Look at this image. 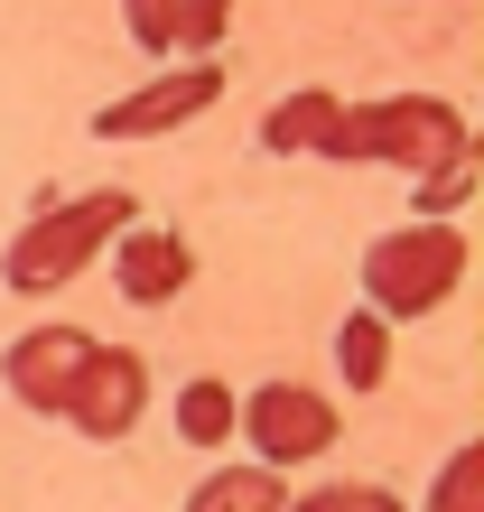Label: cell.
<instances>
[{"label":"cell","instance_id":"6da1fadb","mask_svg":"<svg viewBox=\"0 0 484 512\" xmlns=\"http://www.w3.org/2000/svg\"><path fill=\"white\" fill-rule=\"evenodd\" d=\"M140 224V196H121V187H94V196H56L38 205L19 233H10V252H0V280H10L19 298H38V289H66L84 280L121 233Z\"/></svg>","mask_w":484,"mask_h":512},{"label":"cell","instance_id":"7a4b0ae2","mask_svg":"<svg viewBox=\"0 0 484 512\" xmlns=\"http://www.w3.org/2000/svg\"><path fill=\"white\" fill-rule=\"evenodd\" d=\"M326 159H345V168L382 159V168H410V187H419V177L475 159V140H466V112L457 103H438V94H382V103H345Z\"/></svg>","mask_w":484,"mask_h":512},{"label":"cell","instance_id":"3957f363","mask_svg":"<svg viewBox=\"0 0 484 512\" xmlns=\"http://www.w3.org/2000/svg\"><path fill=\"white\" fill-rule=\"evenodd\" d=\"M466 280V233L429 215V224H401V233H382L373 252H363V298L401 326V317H429L447 289Z\"/></svg>","mask_w":484,"mask_h":512},{"label":"cell","instance_id":"277c9868","mask_svg":"<svg viewBox=\"0 0 484 512\" xmlns=\"http://www.w3.org/2000/svg\"><path fill=\"white\" fill-rule=\"evenodd\" d=\"M215 103H224V66L215 56H187V66H159L149 84L112 94L94 112V140H168V131H187L196 112H215Z\"/></svg>","mask_w":484,"mask_h":512},{"label":"cell","instance_id":"5b68a950","mask_svg":"<svg viewBox=\"0 0 484 512\" xmlns=\"http://www.w3.org/2000/svg\"><path fill=\"white\" fill-rule=\"evenodd\" d=\"M336 401H326L317 382H261V391H242V438H252V457L261 466H308V457H326L336 447Z\"/></svg>","mask_w":484,"mask_h":512},{"label":"cell","instance_id":"8992f818","mask_svg":"<svg viewBox=\"0 0 484 512\" xmlns=\"http://www.w3.org/2000/svg\"><path fill=\"white\" fill-rule=\"evenodd\" d=\"M84 364H94V336H84V326H28V336L0 345V391H10L19 410H38V419H66Z\"/></svg>","mask_w":484,"mask_h":512},{"label":"cell","instance_id":"52a82bcc","mask_svg":"<svg viewBox=\"0 0 484 512\" xmlns=\"http://www.w3.org/2000/svg\"><path fill=\"white\" fill-rule=\"evenodd\" d=\"M140 410H149V364H140L131 345H94V364H84L75 401H66L75 438H94V447H121V438L140 429Z\"/></svg>","mask_w":484,"mask_h":512},{"label":"cell","instance_id":"ba28073f","mask_svg":"<svg viewBox=\"0 0 484 512\" xmlns=\"http://www.w3.org/2000/svg\"><path fill=\"white\" fill-rule=\"evenodd\" d=\"M187 270H196V252H187V233H168V224H131L112 243V289L131 298V308H168V298H187Z\"/></svg>","mask_w":484,"mask_h":512},{"label":"cell","instance_id":"9c48e42d","mask_svg":"<svg viewBox=\"0 0 484 512\" xmlns=\"http://www.w3.org/2000/svg\"><path fill=\"white\" fill-rule=\"evenodd\" d=\"M336 122H345V103L326 94V84H298V94H280L261 112V149H270V159H326Z\"/></svg>","mask_w":484,"mask_h":512},{"label":"cell","instance_id":"30bf717a","mask_svg":"<svg viewBox=\"0 0 484 512\" xmlns=\"http://www.w3.org/2000/svg\"><path fill=\"white\" fill-rule=\"evenodd\" d=\"M187 512H289V485H280V466L242 457V466H215V475H205V485L187 494Z\"/></svg>","mask_w":484,"mask_h":512},{"label":"cell","instance_id":"8fae6325","mask_svg":"<svg viewBox=\"0 0 484 512\" xmlns=\"http://www.w3.org/2000/svg\"><path fill=\"white\" fill-rule=\"evenodd\" d=\"M336 373H345V391H382V373H391V317L373 298L336 326Z\"/></svg>","mask_w":484,"mask_h":512},{"label":"cell","instance_id":"7c38bea8","mask_svg":"<svg viewBox=\"0 0 484 512\" xmlns=\"http://www.w3.org/2000/svg\"><path fill=\"white\" fill-rule=\"evenodd\" d=\"M233 429H242V391H233V382L196 373L187 391H177V438H187V447H224Z\"/></svg>","mask_w":484,"mask_h":512},{"label":"cell","instance_id":"4fadbf2b","mask_svg":"<svg viewBox=\"0 0 484 512\" xmlns=\"http://www.w3.org/2000/svg\"><path fill=\"white\" fill-rule=\"evenodd\" d=\"M429 512H484V438H475V447H457V457L438 466Z\"/></svg>","mask_w":484,"mask_h":512},{"label":"cell","instance_id":"5bb4252c","mask_svg":"<svg viewBox=\"0 0 484 512\" xmlns=\"http://www.w3.org/2000/svg\"><path fill=\"white\" fill-rule=\"evenodd\" d=\"M233 28V0H177V56H215Z\"/></svg>","mask_w":484,"mask_h":512},{"label":"cell","instance_id":"9a60e30c","mask_svg":"<svg viewBox=\"0 0 484 512\" xmlns=\"http://www.w3.org/2000/svg\"><path fill=\"white\" fill-rule=\"evenodd\" d=\"M121 28L149 56H177V0H121Z\"/></svg>","mask_w":484,"mask_h":512},{"label":"cell","instance_id":"2e32d148","mask_svg":"<svg viewBox=\"0 0 484 512\" xmlns=\"http://www.w3.org/2000/svg\"><path fill=\"white\" fill-rule=\"evenodd\" d=\"M289 512H410L391 485H326V494H289Z\"/></svg>","mask_w":484,"mask_h":512},{"label":"cell","instance_id":"e0dca14e","mask_svg":"<svg viewBox=\"0 0 484 512\" xmlns=\"http://www.w3.org/2000/svg\"><path fill=\"white\" fill-rule=\"evenodd\" d=\"M466 196H475V159H457V168H438V177H419V215H457Z\"/></svg>","mask_w":484,"mask_h":512}]
</instances>
